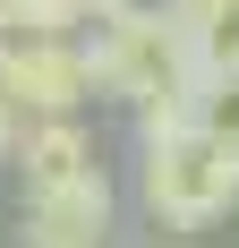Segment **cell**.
<instances>
[{
  "instance_id": "4",
  "label": "cell",
  "mask_w": 239,
  "mask_h": 248,
  "mask_svg": "<svg viewBox=\"0 0 239 248\" xmlns=\"http://www.w3.org/2000/svg\"><path fill=\"white\" fill-rule=\"evenodd\" d=\"M111 240V180L60 188V197H26V248H103Z\"/></svg>"
},
{
  "instance_id": "1",
  "label": "cell",
  "mask_w": 239,
  "mask_h": 248,
  "mask_svg": "<svg viewBox=\"0 0 239 248\" xmlns=\"http://www.w3.org/2000/svg\"><path fill=\"white\" fill-rule=\"evenodd\" d=\"M86 77H94V94H120V103H137V128L145 120H188V94H196V51L188 34H179V17L163 26H103L86 34Z\"/></svg>"
},
{
  "instance_id": "9",
  "label": "cell",
  "mask_w": 239,
  "mask_h": 248,
  "mask_svg": "<svg viewBox=\"0 0 239 248\" xmlns=\"http://www.w3.org/2000/svg\"><path fill=\"white\" fill-rule=\"evenodd\" d=\"M17 154H26V111L0 103V163H17Z\"/></svg>"
},
{
  "instance_id": "7",
  "label": "cell",
  "mask_w": 239,
  "mask_h": 248,
  "mask_svg": "<svg viewBox=\"0 0 239 248\" xmlns=\"http://www.w3.org/2000/svg\"><path fill=\"white\" fill-rule=\"evenodd\" d=\"M103 0H9V34L26 43H77V34H94Z\"/></svg>"
},
{
  "instance_id": "8",
  "label": "cell",
  "mask_w": 239,
  "mask_h": 248,
  "mask_svg": "<svg viewBox=\"0 0 239 248\" xmlns=\"http://www.w3.org/2000/svg\"><path fill=\"white\" fill-rule=\"evenodd\" d=\"M188 128H196V137H214L222 154H239V69H205V77H196Z\"/></svg>"
},
{
  "instance_id": "2",
  "label": "cell",
  "mask_w": 239,
  "mask_h": 248,
  "mask_svg": "<svg viewBox=\"0 0 239 248\" xmlns=\"http://www.w3.org/2000/svg\"><path fill=\"white\" fill-rule=\"evenodd\" d=\"M137 197L154 223L196 231L239 205V154H222L214 137H196L188 120H145L137 128Z\"/></svg>"
},
{
  "instance_id": "6",
  "label": "cell",
  "mask_w": 239,
  "mask_h": 248,
  "mask_svg": "<svg viewBox=\"0 0 239 248\" xmlns=\"http://www.w3.org/2000/svg\"><path fill=\"white\" fill-rule=\"evenodd\" d=\"M196 69H239V0H171Z\"/></svg>"
},
{
  "instance_id": "5",
  "label": "cell",
  "mask_w": 239,
  "mask_h": 248,
  "mask_svg": "<svg viewBox=\"0 0 239 248\" xmlns=\"http://www.w3.org/2000/svg\"><path fill=\"white\" fill-rule=\"evenodd\" d=\"M17 171H26V197H60V188H86L103 163H94V137H86L77 120H34Z\"/></svg>"
},
{
  "instance_id": "3",
  "label": "cell",
  "mask_w": 239,
  "mask_h": 248,
  "mask_svg": "<svg viewBox=\"0 0 239 248\" xmlns=\"http://www.w3.org/2000/svg\"><path fill=\"white\" fill-rule=\"evenodd\" d=\"M86 94H94V77H86V51H77V43H26V34H0V103H9V111L77 120Z\"/></svg>"
}]
</instances>
